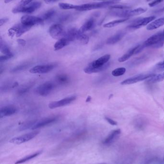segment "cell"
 I'll list each match as a JSON object with an SVG mask.
<instances>
[{
    "label": "cell",
    "instance_id": "cell-9",
    "mask_svg": "<svg viewBox=\"0 0 164 164\" xmlns=\"http://www.w3.org/2000/svg\"><path fill=\"white\" fill-rule=\"evenodd\" d=\"M43 20L41 17H37L35 16L26 15L22 16L21 18V23L25 26L30 27L40 25L43 23Z\"/></svg>",
    "mask_w": 164,
    "mask_h": 164
},
{
    "label": "cell",
    "instance_id": "cell-11",
    "mask_svg": "<svg viewBox=\"0 0 164 164\" xmlns=\"http://www.w3.org/2000/svg\"><path fill=\"white\" fill-rule=\"evenodd\" d=\"M39 132H40L39 131L37 130L18 137H14L11 140L10 142L17 145H20L21 143H24L35 138L39 134Z\"/></svg>",
    "mask_w": 164,
    "mask_h": 164
},
{
    "label": "cell",
    "instance_id": "cell-26",
    "mask_svg": "<svg viewBox=\"0 0 164 164\" xmlns=\"http://www.w3.org/2000/svg\"><path fill=\"white\" fill-rule=\"evenodd\" d=\"M129 20V18H123V19H120L116 20L114 21H111L109 22L108 23L105 24L103 25V26L105 28H112L116 26H118L120 24L126 22Z\"/></svg>",
    "mask_w": 164,
    "mask_h": 164
},
{
    "label": "cell",
    "instance_id": "cell-49",
    "mask_svg": "<svg viewBox=\"0 0 164 164\" xmlns=\"http://www.w3.org/2000/svg\"><path fill=\"white\" fill-rule=\"evenodd\" d=\"M107 164L106 163H100V164Z\"/></svg>",
    "mask_w": 164,
    "mask_h": 164
},
{
    "label": "cell",
    "instance_id": "cell-41",
    "mask_svg": "<svg viewBox=\"0 0 164 164\" xmlns=\"http://www.w3.org/2000/svg\"><path fill=\"white\" fill-rule=\"evenodd\" d=\"M30 87H24V88H22L20 89L19 91H18L19 94H24V93L27 92V91L29 90Z\"/></svg>",
    "mask_w": 164,
    "mask_h": 164
},
{
    "label": "cell",
    "instance_id": "cell-7",
    "mask_svg": "<svg viewBox=\"0 0 164 164\" xmlns=\"http://www.w3.org/2000/svg\"><path fill=\"white\" fill-rule=\"evenodd\" d=\"M54 87L53 83L46 82L35 89V93L39 96L46 97L51 93Z\"/></svg>",
    "mask_w": 164,
    "mask_h": 164
},
{
    "label": "cell",
    "instance_id": "cell-32",
    "mask_svg": "<svg viewBox=\"0 0 164 164\" xmlns=\"http://www.w3.org/2000/svg\"><path fill=\"white\" fill-rule=\"evenodd\" d=\"M126 71V69L125 68H118L113 71L112 74L115 77L121 76L125 73Z\"/></svg>",
    "mask_w": 164,
    "mask_h": 164
},
{
    "label": "cell",
    "instance_id": "cell-2",
    "mask_svg": "<svg viewBox=\"0 0 164 164\" xmlns=\"http://www.w3.org/2000/svg\"><path fill=\"white\" fill-rule=\"evenodd\" d=\"M164 44V35L162 31L150 37L144 42L145 47H152V48H161Z\"/></svg>",
    "mask_w": 164,
    "mask_h": 164
},
{
    "label": "cell",
    "instance_id": "cell-36",
    "mask_svg": "<svg viewBox=\"0 0 164 164\" xmlns=\"http://www.w3.org/2000/svg\"><path fill=\"white\" fill-rule=\"evenodd\" d=\"M13 54L10 55H4L1 56L0 57V62H2L4 61H7V59H10L12 58L13 57Z\"/></svg>",
    "mask_w": 164,
    "mask_h": 164
},
{
    "label": "cell",
    "instance_id": "cell-21",
    "mask_svg": "<svg viewBox=\"0 0 164 164\" xmlns=\"http://www.w3.org/2000/svg\"><path fill=\"white\" fill-rule=\"evenodd\" d=\"M79 30L77 29L76 28H71L66 32L64 37L66 38L70 42H73L76 39Z\"/></svg>",
    "mask_w": 164,
    "mask_h": 164
},
{
    "label": "cell",
    "instance_id": "cell-29",
    "mask_svg": "<svg viewBox=\"0 0 164 164\" xmlns=\"http://www.w3.org/2000/svg\"><path fill=\"white\" fill-rule=\"evenodd\" d=\"M0 49L1 53L4 55H10L12 54L11 52L10 49L7 46V44L3 42V39L1 38V41H0Z\"/></svg>",
    "mask_w": 164,
    "mask_h": 164
},
{
    "label": "cell",
    "instance_id": "cell-30",
    "mask_svg": "<svg viewBox=\"0 0 164 164\" xmlns=\"http://www.w3.org/2000/svg\"><path fill=\"white\" fill-rule=\"evenodd\" d=\"M60 8L63 10H69V9H77L79 8V5H73L67 3H61L59 4Z\"/></svg>",
    "mask_w": 164,
    "mask_h": 164
},
{
    "label": "cell",
    "instance_id": "cell-23",
    "mask_svg": "<svg viewBox=\"0 0 164 164\" xmlns=\"http://www.w3.org/2000/svg\"><path fill=\"white\" fill-rule=\"evenodd\" d=\"M70 42V41L65 37L60 39L56 43V44H54V50L56 51H59L64 48L65 47L68 45L69 44Z\"/></svg>",
    "mask_w": 164,
    "mask_h": 164
},
{
    "label": "cell",
    "instance_id": "cell-25",
    "mask_svg": "<svg viewBox=\"0 0 164 164\" xmlns=\"http://www.w3.org/2000/svg\"><path fill=\"white\" fill-rule=\"evenodd\" d=\"M56 81L60 85H66L69 82V78L65 74H60L56 76Z\"/></svg>",
    "mask_w": 164,
    "mask_h": 164
},
{
    "label": "cell",
    "instance_id": "cell-20",
    "mask_svg": "<svg viewBox=\"0 0 164 164\" xmlns=\"http://www.w3.org/2000/svg\"><path fill=\"white\" fill-rule=\"evenodd\" d=\"M164 25V17L159 18L154 21H152V23L148 25L146 29L148 30H152L156 29Z\"/></svg>",
    "mask_w": 164,
    "mask_h": 164
},
{
    "label": "cell",
    "instance_id": "cell-10",
    "mask_svg": "<svg viewBox=\"0 0 164 164\" xmlns=\"http://www.w3.org/2000/svg\"><path fill=\"white\" fill-rule=\"evenodd\" d=\"M155 18V16H150L149 17H144V18H138L137 19L135 20L131 25L128 26V28L132 29H136L143 26H145L149 25L150 22L153 21Z\"/></svg>",
    "mask_w": 164,
    "mask_h": 164
},
{
    "label": "cell",
    "instance_id": "cell-27",
    "mask_svg": "<svg viewBox=\"0 0 164 164\" xmlns=\"http://www.w3.org/2000/svg\"><path fill=\"white\" fill-rule=\"evenodd\" d=\"M76 39L83 45L87 44L89 42V37L84 33L79 32V31Z\"/></svg>",
    "mask_w": 164,
    "mask_h": 164
},
{
    "label": "cell",
    "instance_id": "cell-6",
    "mask_svg": "<svg viewBox=\"0 0 164 164\" xmlns=\"http://www.w3.org/2000/svg\"><path fill=\"white\" fill-rule=\"evenodd\" d=\"M50 35L53 39H60L64 38L66 34L64 28L61 24H56L51 26L49 29Z\"/></svg>",
    "mask_w": 164,
    "mask_h": 164
},
{
    "label": "cell",
    "instance_id": "cell-12",
    "mask_svg": "<svg viewBox=\"0 0 164 164\" xmlns=\"http://www.w3.org/2000/svg\"><path fill=\"white\" fill-rule=\"evenodd\" d=\"M155 74H139L133 76L132 77L126 79L122 82L121 85H127L133 84L135 83H138L139 82L145 80H147L155 76Z\"/></svg>",
    "mask_w": 164,
    "mask_h": 164
},
{
    "label": "cell",
    "instance_id": "cell-46",
    "mask_svg": "<svg viewBox=\"0 0 164 164\" xmlns=\"http://www.w3.org/2000/svg\"><path fill=\"white\" fill-rule=\"evenodd\" d=\"M164 12V7L161 8V9H159V10H158L157 11V13H161V12Z\"/></svg>",
    "mask_w": 164,
    "mask_h": 164
},
{
    "label": "cell",
    "instance_id": "cell-17",
    "mask_svg": "<svg viewBox=\"0 0 164 164\" xmlns=\"http://www.w3.org/2000/svg\"><path fill=\"white\" fill-rule=\"evenodd\" d=\"M16 112L17 109L14 106H5L1 109L0 117L2 118L4 117L10 116L16 113Z\"/></svg>",
    "mask_w": 164,
    "mask_h": 164
},
{
    "label": "cell",
    "instance_id": "cell-40",
    "mask_svg": "<svg viewBox=\"0 0 164 164\" xmlns=\"http://www.w3.org/2000/svg\"><path fill=\"white\" fill-rule=\"evenodd\" d=\"M105 119L109 124H111L112 125H117V124H118V123L112 119H111V118H108L107 117H105Z\"/></svg>",
    "mask_w": 164,
    "mask_h": 164
},
{
    "label": "cell",
    "instance_id": "cell-42",
    "mask_svg": "<svg viewBox=\"0 0 164 164\" xmlns=\"http://www.w3.org/2000/svg\"><path fill=\"white\" fill-rule=\"evenodd\" d=\"M8 18H1L0 20V26H2L4 25V24L6 23L8 21Z\"/></svg>",
    "mask_w": 164,
    "mask_h": 164
},
{
    "label": "cell",
    "instance_id": "cell-33",
    "mask_svg": "<svg viewBox=\"0 0 164 164\" xmlns=\"http://www.w3.org/2000/svg\"><path fill=\"white\" fill-rule=\"evenodd\" d=\"M36 121L33 120V121H31V122L27 123L26 124H24V125L21 127L20 128V130H26L29 129H31L33 126L36 123Z\"/></svg>",
    "mask_w": 164,
    "mask_h": 164
},
{
    "label": "cell",
    "instance_id": "cell-34",
    "mask_svg": "<svg viewBox=\"0 0 164 164\" xmlns=\"http://www.w3.org/2000/svg\"><path fill=\"white\" fill-rule=\"evenodd\" d=\"M28 66V64L27 63H24V64H22L18 66H17L14 68H13L11 70L12 72H17L21 71L22 70H25V69L27 68Z\"/></svg>",
    "mask_w": 164,
    "mask_h": 164
},
{
    "label": "cell",
    "instance_id": "cell-1",
    "mask_svg": "<svg viewBox=\"0 0 164 164\" xmlns=\"http://www.w3.org/2000/svg\"><path fill=\"white\" fill-rule=\"evenodd\" d=\"M110 57V55L106 54L93 61L84 69V72L91 74L105 71L110 66V63L108 62Z\"/></svg>",
    "mask_w": 164,
    "mask_h": 164
},
{
    "label": "cell",
    "instance_id": "cell-37",
    "mask_svg": "<svg viewBox=\"0 0 164 164\" xmlns=\"http://www.w3.org/2000/svg\"><path fill=\"white\" fill-rule=\"evenodd\" d=\"M164 1V0H154L153 1H152L151 3L149 4V6L151 7H152L158 5Z\"/></svg>",
    "mask_w": 164,
    "mask_h": 164
},
{
    "label": "cell",
    "instance_id": "cell-48",
    "mask_svg": "<svg viewBox=\"0 0 164 164\" xmlns=\"http://www.w3.org/2000/svg\"><path fill=\"white\" fill-rule=\"evenodd\" d=\"M13 0H4V3L5 4H8V3H10L11 1H12Z\"/></svg>",
    "mask_w": 164,
    "mask_h": 164
},
{
    "label": "cell",
    "instance_id": "cell-28",
    "mask_svg": "<svg viewBox=\"0 0 164 164\" xmlns=\"http://www.w3.org/2000/svg\"><path fill=\"white\" fill-rule=\"evenodd\" d=\"M164 80V72L162 74H159L158 75H155V76L151 78L150 79H147L146 82L148 84H154V83H157L159 82L162 81Z\"/></svg>",
    "mask_w": 164,
    "mask_h": 164
},
{
    "label": "cell",
    "instance_id": "cell-35",
    "mask_svg": "<svg viewBox=\"0 0 164 164\" xmlns=\"http://www.w3.org/2000/svg\"><path fill=\"white\" fill-rule=\"evenodd\" d=\"M111 8L113 9H119V10H127V9H131V7L127 6V5H114L110 6Z\"/></svg>",
    "mask_w": 164,
    "mask_h": 164
},
{
    "label": "cell",
    "instance_id": "cell-45",
    "mask_svg": "<svg viewBox=\"0 0 164 164\" xmlns=\"http://www.w3.org/2000/svg\"><path fill=\"white\" fill-rule=\"evenodd\" d=\"M92 100V97H91L90 96H89V97H88L87 98V100H86V102H90V100Z\"/></svg>",
    "mask_w": 164,
    "mask_h": 164
},
{
    "label": "cell",
    "instance_id": "cell-47",
    "mask_svg": "<svg viewBox=\"0 0 164 164\" xmlns=\"http://www.w3.org/2000/svg\"><path fill=\"white\" fill-rule=\"evenodd\" d=\"M97 1H107V0H97ZM108 1H115V2H117V1H119L120 0H108Z\"/></svg>",
    "mask_w": 164,
    "mask_h": 164
},
{
    "label": "cell",
    "instance_id": "cell-14",
    "mask_svg": "<svg viewBox=\"0 0 164 164\" xmlns=\"http://www.w3.org/2000/svg\"><path fill=\"white\" fill-rule=\"evenodd\" d=\"M54 67L53 64L37 65L30 69V72L32 74H46L53 70Z\"/></svg>",
    "mask_w": 164,
    "mask_h": 164
},
{
    "label": "cell",
    "instance_id": "cell-13",
    "mask_svg": "<svg viewBox=\"0 0 164 164\" xmlns=\"http://www.w3.org/2000/svg\"><path fill=\"white\" fill-rule=\"evenodd\" d=\"M76 99V97L75 96L68 97L66 98H64L59 101L52 102L49 104L48 106L50 109H54L57 107H61L66 105H69L73 102Z\"/></svg>",
    "mask_w": 164,
    "mask_h": 164
},
{
    "label": "cell",
    "instance_id": "cell-38",
    "mask_svg": "<svg viewBox=\"0 0 164 164\" xmlns=\"http://www.w3.org/2000/svg\"><path fill=\"white\" fill-rule=\"evenodd\" d=\"M156 70L163 71L164 70V61L158 63L155 66Z\"/></svg>",
    "mask_w": 164,
    "mask_h": 164
},
{
    "label": "cell",
    "instance_id": "cell-5",
    "mask_svg": "<svg viewBox=\"0 0 164 164\" xmlns=\"http://www.w3.org/2000/svg\"><path fill=\"white\" fill-rule=\"evenodd\" d=\"M31 28V27L25 26L21 23L17 24L8 30V35L11 38L15 36L20 37L29 31Z\"/></svg>",
    "mask_w": 164,
    "mask_h": 164
},
{
    "label": "cell",
    "instance_id": "cell-3",
    "mask_svg": "<svg viewBox=\"0 0 164 164\" xmlns=\"http://www.w3.org/2000/svg\"><path fill=\"white\" fill-rule=\"evenodd\" d=\"M116 3V2L115 1H102L101 3L86 4L79 5V8L77 9L76 10L79 11H87L92 10L93 9L105 8L112 5Z\"/></svg>",
    "mask_w": 164,
    "mask_h": 164
},
{
    "label": "cell",
    "instance_id": "cell-4",
    "mask_svg": "<svg viewBox=\"0 0 164 164\" xmlns=\"http://www.w3.org/2000/svg\"><path fill=\"white\" fill-rule=\"evenodd\" d=\"M41 3L40 1H35L25 6L18 5V6L15 7L13 8L12 12L14 14L20 13L30 14L39 9L41 6Z\"/></svg>",
    "mask_w": 164,
    "mask_h": 164
},
{
    "label": "cell",
    "instance_id": "cell-31",
    "mask_svg": "<svg viewBox=\"0 0 164 164\" xmlns=\"http://www.w3.org/2000/svg\"><path fill=\"white\" fill-rule=\"evenodd\" d=\"M56 11L54 9H51L47 11L46 13H44L41 16L42 19L44 20L50 19L53 17V16L56 14Z\"/></svg>",
    "mask_w": 164,
    "mask_h": 164
},
{
    "label": "cell",
    "instance_id": "cell-44",
    "mask_svg": "<svg viewBox=\"0 0 164 164\" xmlns=\"http://www.w3.org/2000/svg\"><path fill=\"white\" fill-rule=\"evenodd\" d=\"M47 4H52L58 1V0H43Z\"/></svg>",
    "mask_w": 164,
    "mask_h": 164
},
{
    "label": "cell",
    "instance_id": "cell-24",
    "mask_svg": "<svg viewBox=\"0 0 164 164\" xmlns=\"http://www.w3.org/2000/svg\"><path fill=\"white\" fill-rule=\"evenodd\" d=\"M43 152V151H39L37 152L32 154V155H27V156H25V158H23L22 159H20L16 162L15 164H20L22 163H25L26 162L28 161L29 160H31L33 159L34 158H36V156H38L41 154Z\"/></svg>",
    "mask_w": 164,
    "mask_h": 164
},
{
    "label": "cell",
    "instance_id": "cell-22",
    "mask_svg": "<svg viewBox=\"0 0 164 164\" xmlns=\"http://www.w3.org/2000/svg\"><path fill=\"white\" fill-rule=\"evenodd\" d=\"M138 48V45L135 47L134 48H132L130 50L128 51L127 53H125L124 55L122 56V57H120L118 61L120 62H124L125 61L129 59L133 55L137 54V49Z\"/></svg>",
    "mask_w": 164,
    "mask_h": 164
},
{
    "label": "cell",
    "instance_id": "cell-19",
    "mask_svg": "<svg viewBox=\"0 0 164 164\" xmlns=\"http://www.w3.org/2000/svg\"><path fill=\"white\" fill-rule=\"evenodd\" d=\"M125 35V33L123 31H120L114 36L111 37L106 40V44L108 45H113L119 42Z\"/></svg>",
    "mask_w": 164,
    "mask_h": 164
},
{
    "label": "cell",
    "instance_id": "cell-18",
    "mask_svg": "<svg viewBox=\"0 0 164 164\" xmlns=\"http://www.w3.org/2000/svg\"><path fill=\"white\" fill-rule=\"evenodd\" d=\"M95 19L93 18H90L81 26L79 30V32L82 33H84L87 31H89L93 29V27H95Z\"/></svg>",
    "mask_w": 164,
    "mask_h": 164
},
{
    "label": "cell",
    "instance_id": "cell-16",
    "mask_svg": "<svg viewBox=\"0 0 164 164\" xmlns=\"http://www.w3.org/2000/svg\"><path fill=\"white\" fill-rule=\"evenodd\" d=\"M120 134H121V130L120 129L113 130L103 141V144L109 145L112 143L119 137Z\"/></svg>",
    "mask_w": 164,
    "mask_h": 164
},
{
    "label": "cell",
    "instance_id": "cell-15",
    "mask_svg": "<svg viewBox=\"0 0 164 164\" xmlns=\"http://www.w3.org/2000/svg\"><path fill=\"white\" fill-rule=\"evenodd\" d=\"M57 120V118L56 117H52L45 118L42 120H40L38 122H36L31 129L35 130L38 129V128L43 127L48 125L49 124H52Z\"/></svg>",
    "mask_w": 164,
    "mask_h": 164
},
{
    "label": "cell",
    "instance_id": "cell-39",
    "mask_svg": "<svg viewBox=\"0 0 164 164\" xmlns=\"http://www.w3.org/2000/svg\"><path fill=\"white\" fill-rule=\"evenodd\" d=\"M33 0H21L19 3L20 6H25L32 3Z\"/></svg>",
    "mask_w": 164,
    "mask_h": 164
},
{
    "label": "cell",
    "instance_id": "cell-43",
    "mask_svg": "<svg viewBox=\"0 0 164 164\" xmlns=\"http://www.w3.org/2000/svg\"><path fill=\"white\" fill-rule=\"evenodd\" d=\"M17 42H18V44H20L21 45L23 46H24L26 44V41L24 39H17Z\"/></svg>",
    "mask_w": 164,
    "mask_h": 164
},
{
    "label": "cell",
    "instance_id": "cell-8",
    "mask_svg": "<svg viewBox=\"0 0 164 164\" xmlns=\"http://www.w3.org/2000/svg\"><path fill=\"white\" fill-rule=\"evenodd\" d=\"M146 11H147V9L146 8L139 7L137 9H133L132 10H128V9L123 10L122 11H120L118 13L116 12L115 13V14L118 17H124V18H126L142 14L143 13L146 12Z\"/></svg>",
    "mask_w": 164,
    "mask_h": 164
}]
</instances>
